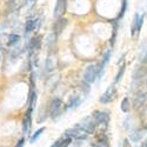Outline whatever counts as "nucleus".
I'll return each instance as SVG.
<instances>
[{"mask_svg":"<svg viewBox=\"0 0 147 147\" xmlns=\"http://www.w3.org/2000/svg\"><path fill=\"white\" fill-rule=\"evenodd\" d=\"M35 22H36V20H34V19H30V20H27V21H26V24H25V30H24L26 34L31 33L33 30H35V28H36Z\"/></svg>","mask_w":147,"mask_h":147,"instance_id":"1a4fd4ad","label":"nucleus"},{"mask_svg":"<svg viewBox=\"0 0 147 147\" xmlns=\"http://www.w3.org/2000/svg\"><path fill=\"white\" fill-rule=\"evenodd\" d=\"M126 5H127L126 0H122V7H121V12H120V14H119V18H121L122 16H124L125 11H126Z\"/></svg>","mask_w":147,"mask_h":147,"instance_id":"412c9836","label":"nucleus"},{"mask_svg":"<svg viewBox=\"0 0 147 147\" xmlns=\"http://www.w3.org/2000/svg\"><path fill=\"white\" fill-rule=\"evenodd\" d=\"M19 40H20V36H19L18 34H11V35L8 36L7 45H8V46H13V45H16L17 42H19Z\"/></svg>","mask_w":147,"mask_h":147,"instance_id":"ddd939ff","label":"nucleus"},{"mask_svg":"<svg viewBox=\"0 0 147 147\" xmlns=\"http://www.w3.org/2000/svg\"><path fill=\"white\" fill-rule=\"evenodd\" d=\"M54 68V63H52V59L51 58H48L47 59V63H46V69L50 72V71H52Z\"/></svg>","mask_w":147,"mask_h":147,"instance_id":"aec40b11","label":"nucleus"},{"mask_svg":"<svg viewBox=\"0 0 147 147\" xmlns=\"http://www.w3.org/2000/svg\"><path fill=\"white\" fill-rule=\"evenodd\" d=\"M98 77V67L96 65H90L85 72V81L88 82V84H92L94 82V80L96 79Z\"/></svg>","mask_w":147,"mask_h":147,"instance_id":"f03ea898","label":"nucleus"},{"mask_svg":"<svg viewBox=\"0 0 147 147\" xmlns=\"http://www.w3.org/2000/svg\"><path fill=\"white\" fill-rule=\"evenodd\" d=\"M115 94H117L115 86L108 87L107 91L101 95V98H100V102H101V104H108V102H111V101L114 99V98H115Z\"/></svg>","mask_w":147,"mask_h":147,"instance_id":"20e7f679","label":"nucleus"},{"mask_svg":"<svg viewBox=\"0 0 147 147\" xmlns=\"http://www.w3.org/2000/svg\"><path fill=\"white\" fill-rule=\"evenodd\" d=\"M30 1H32V3H34V1H36V0H30Z\"/></svg>","mask_w":147,"mask_h":147,"instance_id":"bb28decb","label":"nucleus"},{"mask_svg":"<svg viewBox=\"0 0 147 147\" xmlns=\"http://www.w3.org/2000/svg\"><path fill=\"white\" fill-rule=\"evenodd\" d=\"M66 0H58L57 4H55V7H54V12H53V16L55 19H59L61 18L64 14H65V12H66Z\"/></svg>","mask_w":147,"mask_h":147,"instance_id":"7ed1b4c3","label":"nucleus"},{"mask_svg":"<svg viewBox=\"0 0 147 147\" xmlns=\"http://www.w3.org/2000/svg\"><path fill=\"white\" fill-rule=\"evenodd\" d=\"M45 131V127H41V128H39L38 131H36L33 136H32V138H31V144H34L36 140H38V138L41 136V133Z\"/></svg>","mask_w":147,"mask_h":147,"instance_id":"2eb2a0df","label":"nucleus"},{"mask_svg":"<svg viewBox=\"0 0 147 147\" xmlns=\"http://www.w3.org/2000/svg\"><path fill=\"white\" fill-rule=\"evenodd\" d=\"M61 105H63V102H61V100L60 99H54L52 102H51V107H50V113H51V115L54 118V117H57V115H59V113H60V108H61Z\"/></svg>","mask_w":147,"mask_h":147,"instance_id":"423d86ee","label":"nucleus"},{"mask_svg":"<svg viewBox=\"0 0 147 147\" xmlns=\"http://www.w3.org/2000/svg\"><path fill=\"white\" fill-rule=\"evenodd\" d=\"M66 24H67V21H66V19H63V18H59L58 19V21H57V24L54 25V30H55V32H57V34H59L61 31L64 30V27L66 26Z\"/></svg>","mask_w":147,"mask_h":147,"instance_id":"6e6552de","label":"nucleus"},{"mask_svg":"<svg viewBox=\"0 0 147 147\" xmlns=\"http://www.w3.org/2000/svg\"><path fill=\"white\" fill-rule=\"evenodd\" d=\"M142 138V133L141 132H136V133H133L132 136H131V139L133 140V141H138L139 139H141Z\"/></svg>","mask_w":147,"mask_h":147,"instance_id":"6ab92c4d","label":"nucleus"},{"mask_svg":"<svg viewBox=\"0 0 147 147\" xmlns=\"http://www.w3.org/2000/svg\"><path fill=\"white\" fill-rule=\"evenodd\" d=\"M40 46H41V36L39 35V36H36V38H34V39L32 40V42H31V48H32V50L38 51L39 48H40Z\"/></svg>","mask_w":147,"mask_h":147,"instance_id":"9b49d317","label":"nucleus"},{"mask_svg":"<svg viewBox=\"0 0 147 147\" xmlns=\"http://www.w3.org/2000/svg\"><path fill=\"white\" fill-rule=\"evenodd\" d=\"M120 107H121V111L124 112V113H128L129 112V108L131 107H129V100H128V98H124V99H122Z\"/></svg>","mask_w":147,"mask_h":147,"instance_id":"f8f14e48","label":"nucleus"},{"mask_svg":"<svg viewBox=\"0 0 147 147\" xmlns=\"http://www.w3.org/2000/svg\"><path fill=\"white\" fill-rule=\"evenodd\" d=\"M142 22H144V16H140V18H139V22H138V27H137V32H138V33H140V31H141Z\"/></svg>","mask_w":147,"mask_h":147,"instance_id":"4be33fe9","label":"nucleus"},{"mask_svg":"<svg viewBox=\"0 0 147 147\" xmlns=\"http://www.w3.org/2000/svg\"><path fill=\"white\" fill-rule=\"evenodd\" d=\"M146 72H147V69H146L145 67H139L138 69L134 71V73H133V78L136 79V80L142 79V78L146 76Z\"/></svg>","mask_w":147,"mask_h":147,"instance_id":"9d476101","label":"nucleus"},{"mask_svg":"<svg viewBox=\"0 0 147 147\" xmlns=\"http://www.w3.org/2000/svg\"><path fill=\"white\" fill-rule=\"evenodd\" d=\"M124 72H125V65H121L120 66V69L117 74V78H115V82H119L121 79H122V76H124Z\"/></svg>","mask_w":147,"mask_h":147,"instance_id":"a211bd4d","label":"nucleus"},{"mask_svg":"<svg viewBox=\"0 0 147 147\" xmlns=\"http://www.w3.org/2000/svg\"><path fill=\"white\" fill-rule=\"evenodd\" d=\"M141 146H144V147H146V146H147V141H145V142H142V144H141Z\"/></svg>","mask_w":147,"mask_h":147,"instance_id":"393cba45","label":"nucleus"},{"mask_svg":"<svg viewBox=\"0 0 147 147\" xmlns=\"http://www.w3.org/2000/svg\"><path fill=\"white\" fill-rule=\"evenodd\" d=\"M96 121L94 120V118L92 117H87V118H85L82 119L81 122H79V125H77L78 128L82 129L84 132H86L87 134H92L94 133L95 128H96Z\"/></svg>","mask_w":147,"mask_h":147,"instance_id":"f257e3e1","label":"nucleus"},{"mask_svg":"<svg viewBox=\"0 0 147 147\" xmlns=\"http://www.w3.org/2000/svg\"><path fill=\"white\" fill-rule=\"evenodd\" d=\"M80 104V100L78 99V98H77V99H74V100H72L71 102H69V107H77L78 105Z\"/></svg>","mask_w":147,"mask_h":147,"instance_id":"5701e85b","label":"nucleus"},{"mask_svg":"<svg viewBox=\"0 0 147 147\" xmlns=\"http://www.w3.org/2000/svg\"><path fill=\"white\" fill-rule=\"evenodd\" d=\"M146 99H147V94L146 93H141V94H139L137 98H136V100H134V108H139V107H141L144 104H145V101H146Z\"/></svg>","mask_w":147,"mask_h":147,"instance_id":"0eeeda50","label":"nucleus"},{"mask_svg":"<svg viewBox=\"0 0 147 147\" xmlns=\"http://www.w3.org/2000/svg\"><path fill=\"white\" fill-rule=\"evenodd\" d=\"M93 118H94V120L96 121V124L98 125H107L108 124V121H109V115H108V113H106V112H94V114H93Z\"/></svg>","mask_w":147,"mask_h":147,"instance_id":"39448f33","label":"nucleus"},{"mask_svg":"<svg viewBox=\"0 0 147 147\" xmlns=\"http://www.w3.org/2000/svg\"><path fill=\"white\" fill-rule=\"evenodd\" d=\"M35 101H36V93L32 90L31 93H30V99H28V105H30L28 108H32V109H33V106H34Z\"/></svg>","mask_w":147,"mask_h":147,"instance_id":"4468645a","label":"nucleus"},{"mask_svg":"<svg viewBox=\"0 0 147 147\" xmlns=\"http://www.w3.org/2000/svg\"><path fill=\"white\" fill-rule=\"evenodd\" d=\"M138 22H139V14L137 13L134 16V20H133V25H132V35L136 34L137 32V27H138Z\"/></svg>","mask_w":147,"mask_h":147,"instance_id":"dca6fc26","label":"nucleus"},{"mask_svg":"<svg viewBox=\"0 0 147 147\" xmlns=\"http://www.w3.org/2000/svg\"><path fill=\"white\" fill-rule=\"evenodd\" d=\"M124 145H125V146H128L129 144H128V141H127V140H125V144H124Z\"/></svg>","mask_w":147,"mask_h":147,"instance_id":"a878e982","label":"nucleus"},{"mask_svg":"<svg viewBox=\"0 0 147 147\" xmlns=\"http://www.w3.org/2000/svg\"><path fill=\"white\" fill-rule=\"evenodd\" d=\"M24 142H25V139H20V140H19V142L17 144V146H18V147H20V146H22V145H24Z\"/></svg>","mask_w":147,"mask_h":147,"instance_id":"b1692460","label":"nucleus"},{"mask_svg":"<svg viewBox=\"0 0 147 147\" xmlns=\"http://www.w3.org/2000/svg\"><path fill=\"white\" fill-rule=\"evenodd\" d=\"M98 141L100 142L99 146H108V144H107V138H106V136H105L104 133H101L100 136H98Z\"/></svg>","mask_w":147,"mask_h":147,"instance_id":"f3484780","label":"nucleus"}]
</instances>
